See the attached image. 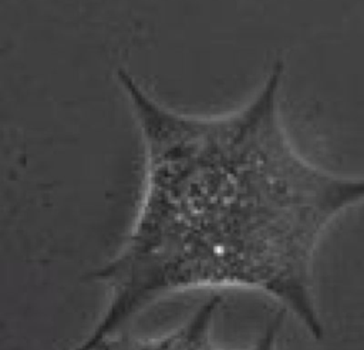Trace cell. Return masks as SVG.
Masks as SVG:
<instances>
[{
    "mask_svg": "<svg viewBox=\"0 0 364 350\" xmlns=\"http://www.w3.org/2000/svg\"><path fill=\"white\" fill-rule=\"evenodd\" d=\"M277 61L242 105L192 114L128 70L117 81L144 151L141 196L118 250L94 273L105 304L71 350H90L155 302L200 289L262 293L316 339L324 326L311 267L328 226L364 202V178L306 159L286 131Z\"/></svg>",
    "mask_w": 364,
    "mask_h": 350,
    "instance_id": "cell-1",
    "label": "cell"
},
{
    "mask_svg": "<svg viewBox=\"0 0 364 350\" xmlns=\"http://www.w3.org/2000/svg\"><path fill=\"white\" fill-rule=\"evenodd\" d=\"M222 303L212 296L192 312L181 324L156 336H135L125 330L109 336L90 350H280L279 332L282 316L274 319L249 346L228 349L213 336V322Z\"/></svg>",
    "mask_w": 364,
    "mask_h": 350,
    "instance_id": "cell-2",
    "label": "cell"
}]
</instances>
